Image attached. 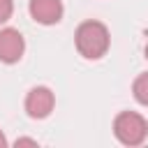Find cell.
Here are the masks:
<instances>
[{"label": "cell", "instance_id": "1", "mask_svg": "<svg viewBox=\"0 0 148 148\" xmlns=\"http://www.w3.org/2000/svg\"><path fill=\"white\" fill-rule=\"evenodd\" d=\"M74 42H76V51L83 58L97 60V58H102L109 51L111 37H109V30H106L104 23H99V21H83L76 28Z\"/></svg>", "mask_w": 148, "mask_h": 148}, {"label": "cell", "instance_id": "4", "mask_svg": "<svg viewBox=\"0 0 148 148\" xmlns=\"http://www.w3.org/2000/svg\"><path fill=\"white\" fill-rule=\"evenodd\" d=\"M25 51V39L16 28H2L0 30V60L7 65H14L21 60Z\"/></svg>", "mask_w": 148, "mask_h": 148}, {"label": "cell", "instance_id": "3", "mask_svg": "<svg viewBox=\"0 0 148 148\" xmlns=\"http://www.w3.org/2000/svg\"><path fill=\"white\" fill-rule=\"evenodd\" d=\"M53 104H56V97L46 86H37L25 95V111L30 118H37V120L46 118L53 111Z\"/></svg>", "mask_w": 148, "mask_h": 148}, {"label": "cell", "instance_id": "8", "mask_svg": "<svg viewBox=\"0 0 148 148\" xmlns=\"http://www.w3.org/2000/svg\"><path fill=\"white\" fill-rule=\"evenodd\" d=\"M16 146H37V139H16Z\"/></svg>", "mask_w": 148, "mask_h": 148}, {"label": "cell", "instance_id": "5", "mask_svg": "<svg viewBox=\"0 0 148 148\" xmlns=\"http://www.w3.org/2000/svg\"><path fill=\"white\" fill-rule=\"evenodd\" d=\"M28 12L32 16V21L42 23V25H53L62 18V2L60 0H30Z\"/></svg>", "mask_w": 148, "mask_h": 148}, {"label": "cell", "instance_id": "10", "mask_svg": "<svg viewBox=\"0 0 148 148\" xmlns=\"http://www.w3.org/2000/svg\"><path fill=\"white\" fill-rule=\"evenodd\" d=\"M146 58H148V46H146Z\"/></svg>", "mask_w": 148, "mask_h": 148}, {"label": "cell", "instance_id": "7", "mask_svg": "<svg viewBox=\"0 0 148 148\" xmlns=\"http://www.w3.org/2000/svg\"><path fill=\"white\" fill-rule=\"evenodd\" d=\"M12 12H14V2L12 0H0V23L9 21Z\"/></svg>", "mask_w": 148, "mask_h": 148}, {"label": "cell", "instance_id": "9", "mask_svg": "<svg viewBox=\"0 0 148 148\" xmlns=\"http://www.w3.org/2000/svg\"><path fill=\"white\" fill-rule=\"evenodd\" d=\"M0 148H7V139H5V134H2V130H0Z\"/></svg>", "mask_w": 148, "mask_h": 148}, {"label": "cell", "instance_id": "2", "mask_svg": "<svg viewBox=\"0 0 148 148\" xmlns=\"http://www.w3.org/2000/svg\"><path fill=\"white\" fill-rule=\"evenodd\" d=\"M113 134L123 146H141L148 136V123L136 111H120L113 120Z\"/></svg>", "mask_w": 148, "mask_h": 148}, {"label": "cell", "instance_id": "6", "mask_svg": "<svg viewBox=\"0 0 148 148\" xmlns=\"http://www.w3.org/2000/svg\"><path fill=\"white\" fill-rule=\"evenodd\" d=\"M132 95H134V99H136L139 104L148 106V72H143V74H139V76L134 79V83H132Z\"/></svg>", "mask_w": 148, "mask_h": 148}]
</instances>
